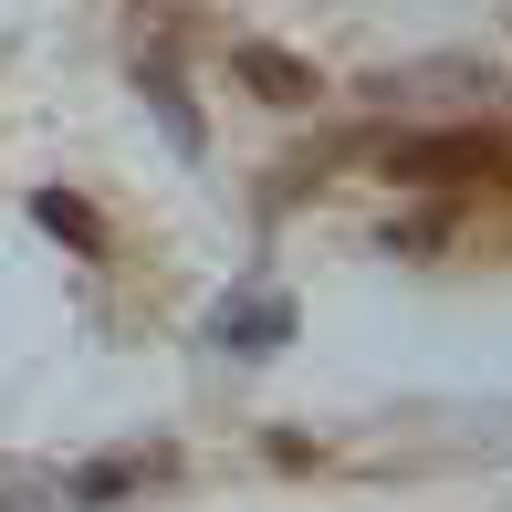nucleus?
Returning <instances> with one entry per match:
<instances>
[{
  "mask_svg": "<svg viewBox=\"0 0 512 512\" xmlns=\"http://www.w3.org/2000/svg\"><path fill=\"white\" fill-rule=\"evenodd\" d=\"M387 178H418V189H460V178H512V136H492V126L398 136V147H387Z\"/></svg>",
  "mask_w": 512,
  "mask_h": 512,
  "instance_id": "nucleus-1",
  "label": "nucleus"
},
{
  "mask_svg": "<svg viewBox=\"0 0 512 512\" xmlns=\"http://www.w3.org/2000/svg\"><path fill=\"white\" fill-rule=\"evenodd\" d=\"M241 74H251V95H262V105H304V95H314V74H304L293 53H272V42H241Z\"/></svg>",
  "mask_w": 512,
  "mask_h": 512,
  "instance_id": "nucleus-2",
  "label": "nucleus"
},
{
  "mask_svg": "<svg viewBox=\"0 0 512 512\" xmlns=\"http://www.w3.org/2000/svg\"><path fill=\"white\" fill-rule=\"evenodd\" d=\"M32 220L53 230V241H74V251H105V220H95L74 189H42V199H32Z\"/></svg>",
  "mask_w": 512,
  "mask_h": 512,
  "instance_id": "nucleus-3",
  "label": "nucleus"
},
{
  "mask_svg": "<svg viewBox=\"0 0 512 512\" xmlns=\"http://www.w3.org/2000/svg\"><path fill=\"white\" fill-rule=\"evenodd\" d=\"M272 335H283V304H230V345H272Z\"/></svg>",
  "mask_w": 512,
  "mask_h": 512,
  "instance_id": "nucleus-4",
  "label": "nucleus"
}]
</instances>
